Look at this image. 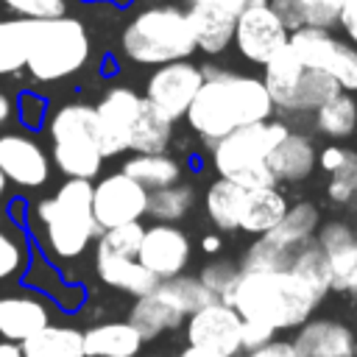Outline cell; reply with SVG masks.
<instances>
[{
    "label": "cell",
    "mask_w": 357,
    "mask_h": 357,
    "mask_svg": "<svg viewBox=\"0 0 357 357\" xmlns=\"http://www.w3.org/2000/svg\"><path fill=\"white\" fill-rule=\"evenodd\" d=\"M201 75L204 81L184 120L204 145L212 148L234 128L273 117L276 109L259 75L223 70L218 64H201Z\"/></svg>",
    "instance_id": "6da1fadb"
},
{
    "label": "cell",
    "mask_w": 357,
    "mask_h": 357,
    "mask_svg": "<svg viewBox=\"0 0 357 357\" xmlns=\"http://www.w3.org/2000/svg\"><path fill=\"white\" fill-rule=\"evenodd\" d=\"M25 209L31 215L28 240L50 262H70L84 257L100 234V226L92 215V181L86 178H67L53 195Z\"/></svg>",
    "instance_id": "7a4b0ae2"
},
{
    "label": "cell",
    "mask_w": 357,
    "mask_h": 357,
    "mask_svg": "<svg viewBox=\"0 0 357 357\" xmlns=\"http://www.w3.org/2000/svg\"><path fill=\"white\" fill-rule=\"evenodd\" d=\"M324 298L304 284L290 268L284 271H240L237 282L226 298L240 318L262 321L279 329H298L312 318Z\"/></svg>",
    "instance_id": "3957f363"
},
{
    "label": "cell",
    "mask_w": 357,
    "mask_h": 357,
    "mask_svg": "<svg viewBox=\"0 0 357 357\" xmlns=\"http://www.w3.org/2000/svg\"><path fill=\"white\" fill-rule=\"evenodd\" d=\"M92 39L81 20L61 14L50 20H31L25 70L39 84L64 81L86 67Z\"/></svg>",
    "instance_id": "277c9868"
},
{
    "label": "cell",
    "mask_w": 357,
    "mask_h": 357,
    "mask_svg": "<svg viewBox=\"0 0 357 357\" xmlns=\"http://www.w3.org/2000/svg\"><path fill=\"white\" fill-rule=\"evenodd\" d=\"M120 47L128 61L159 67L195 53L187 14L178 6H148L123 28Z\"/></svg>",
    "instance_id": "5b68a950"
},
{
    "label": "cell",
    "mask_w": 357,
    "mask_h": 357,
    "mask_svg": "<svg viewBox=\"0 0 357 357\" xmlns=\"http://www.w3.org/2000/svg\"><path fill=\"white\" fill-rule=\"evenodd\" d=\"M287 123L282 120H259L243 128H234L223 139L212 145V167L218 178H229L245 190L273 187L276 178L268 170V153L284 139Z\"/></svg>",
    "instance_id": "8992f818"
},
{
    "label": "cell",
    "mask_w": 357,
    "mask_h": 357,
    "mask_svg": "<svg viewBox=\"0 0 357 357\" xmlns=\"http://www.w3.org/2000/svg\"><path fill=\"white\" fill-rule=\"evenodd\" d=\"M262 84L273 100V109L279 112H315L324 100L340 92V86L321 70L307 67L290 45L276 50L265 64H262Z\"/></svg>",
    "instance_id": "52a82bcc"
},
{
    "label": "cell",
    "mask_w": 357,
    "mask_h": 357,
    "mask_svg": "<svg viewBox=\"0 0 357 357\" xmlns=\"http://www.w3.org/2000/svg\"><path fill=\"white\" fill-rule=\"evenodd\" d=\"M287 45L307 67L326 73L340 86V92L357 95V47L354 45L332 36L329 28H307V25L293 31Z\"/></svg>",
    "instance_id": "ba28073f"
},
{
    "label": "cell",
    "mask_w": 357,
    "mask_h": 357,
    "mask_svg": "<svg viewBox=\"0 0 357 357\" xmlns=\"http://www.w3.org/2000/svg\"><path fill=\"white\" fill-rule=\"evenodd\" d=\"M145 206H148V190L123 170L92 181V215L100 231L142 220Z\"/></svg>",
    "instance_id": "9c48e42d"
},
{
    "label": "cell",
    "mask_w": 357,
    "mask_h": 357,
    "mask_svg": "<svg viewBox=\"0 0 357 357\" xmlns=\"http://www.w3.org/2000/svg\"><path fill=\"white\" fill-rule=\"evenodd\" d=\"M201 81H204L201 67L192 64L190 59L167 61V64L153 67V73L145 81L142 98L151 106H156L159 112H165L176 123V120H181L187 114V109H190Z\"/></svg>",
    "instance_id": "30bf717a"
},
{
    "label": "cell",
    "mask_w": 357,
    "mask_h": 357,
    "mask_svg": "<svg viewBox=\"0 0 357 357\" xmlns=\"http://www.w3.org/2000/svg\"><path fill=\"white\" fill-rule=\"evenodd\" d=\"M240 315L226 301H209L184 318L187 346H198L215 357L240 354Z\"/></svg>",
    "instance_id": "8fae6325"
},
{
    "label": "cell",
    "mask_w": 357,
    "mask_h": 357,
    "mask_svg": "<svg viewBox=\"0 0 357 357\" xmlns=\"http://www.w3.org/2000/svg\"><path fill=\"white\" fill-rule=\"evenodd\" d=\"M287 39H290V31L282 25V20L276 17V11L268 3L254 6V8H245L234 20L231 45L251 64H259L262 67L276 50H282L287 45Z\"/></svg>",
    "instance_id": "7c38bea8"
},
{
    "label": "cell",
    "mask_w": 357,
    "mask_h": 357,
    "mask_svg": "<svg viewBox=\"0 0 357 357\" xmlns=\"http://www.w3.org/2000/svg\"><path fill=\"white\" fill-rule=\"evenodd\" d=\"M0 173L17 187L39 190L50 181L53 162L50 153L31 134L8 131L0 134Z\"/></svg>",
    "instance_id": "4fadbf2b"
},
{
    "label": "cell",
    "mask_w": 357,
    "mask_h": 357,
    "mask_svg": "<svg viewBox=\"0 0 357 357\" xmlns=\"http://www.w3.org/2000/svg\"><path fill=\"white\" fill-rule=\"evenodd\" d=\"M139 106H142V95L134 92L131 86H112L95 103L103 159L120 156L128 151V139H131V128L137 123Z\"/></svg>",
    "instance_id": "5bb4252c"
},
{
    "label": "cell",
    "mask_w": 357,
    "mask_h": 357,
    "mask_svg": "<svg viewBox=\"0 0 357 357\" xmlns=\"http://www.w3.org/2000/svg\"><path fill=\"white\" fill-rule=\"evenodd\" d=\"M190 257H192V243L184 229H178L176 223L145 226L137 259L156 279H170L184 273V268L190 265Z\"/></svg>",
    "instance_id": "9a60e30c"
},
{
    "label": "cell",
    "mask_w": 357,
    "mask_h": 357,
    "mask_svg": "<svg viewBox=\"0 0 357 357\" xmlns=\"http://www.w3.org/2000/svg\"><path fill=\"white\" fill-rule=\"evenodd\" d=\"M315 243L329 268V290L343 293L349 276L357 271V231L343 220H326L318 226Z\"/></svg>",
    "instance_id": "2e32d148"
},
{
    "label": "cell",
    "mask_w": 357,
    "mask_h": 357,
    "mask_svg": "<svg viewBox=\"0 0 357 357\" xmlns=\"http://www.w3.org/2000/svg\"><path fill=\"white\" fill-rule=\"evenodd\" d=\"M50 324V304L39 293H3L0 296V340L22 343Z\"/></svg>",
    "instance_id": "e0dca14e"
},
{
    "label": "cell",
    "mask_w": 357,
    "mask_h": 357,
    "mask_svg": "<svg viewBox=\"0 0 357 357\" xmlns=\"http://www.w3.org/2000/svg\"><path fill=\"white\" fill-rule=\"evenodd\" d=\"M354 329L332 318H307L296 337L293 349L298 357H354Z\"/></svg>",
    "instance_id": "ac0fdd59"
},
{
    "label": "cell",
    "mask_w": 357,
    "mask_h": 357,
    "mask_svg": "<svg viewBox=\"0 0 357 357\" xmlns=\"http://www.w3.org/2000/svg\"><path fill=\"white\" fill-rule=\"evenodd\" d=\"M187 22H190V31H192V42H195V50L206 53V56H220L229 45H231V36H234V20L226 8H220L218 3H195L190 6L187 11Z\"/></svg>",
    "instance_id": "d6986e66"
},
{
    "label": "cell",
    "mask_w": 357,
    "mask_h": 357,
    "mask_svg": "<svg viewBox=\"0 0 357 357\" xmlns=\"http://www.w3.org/2000/svg\"><path fill=\"white\" fill-rule=\"evenodd\" d=\"M315 142L307 134L287 131L284 139L268 153V170L276 184H298L315 170Z\"/></svg>",
    "instance_id": "ffe728a7"
},
{
    "label": "cell",
    "mask_w": 357,
    "mask_h": 357,
    "mask_svg": "<svg viewBox=\"0 0 357 357\" xmlns=\"http://www.w3.org/2000/svg\"><path fill=\"white\" fill-rule=\"evenodd\" d=\"M287 206H290V201L279 190V184L245 190L243 204H240L237 231H245V234H254V237L268 234L282 220V215L287 212Z\"/></svg>",
    "instance_id": "44dd1931"
},
{
    "label": "cell",
    "mask_w": 357,
    "mask_h": 357,
    "mask_svg": "<svg viewBox=\"0 0 357 357\" xmlns=\"http://www.w3.org/2000/svg\"><path fill=\"white\" fill-rule=\"evenodd\" d=\"M95 273L103 284L114 287V290H123L134 298L151 293L159 279L142 268V262L137 257H114V254H95Z\"/></svg>",
    "instance_id": "7402d4cb"
},
{
    "label": "cell",
    "mask_w": 357,
    "mask_h": 357,
    "mask_svg": "<svg viewBox=\"0 0 357 357\" xmlns=\"http://www.w3.org/2000/svg\"><path fill=\"white\" fill-rule=\"evenodd\" d=\"M142 343L128 321H106L84 332V357H137Z\"/></svg>",
    "instance_id": "603a6c76"
},
{
    "label": "cell",
    "mask_w": 357,
    "mask_h": 357,
    "mask_svg": "<svg viewBox=\"0 0 357 357\" xmlns=\"http://www.w3.org/2000/svg\"><path fill=\"white\" fill-rule=\"evenodd\" d=\"M128 324L142 335V340H153L170 329H178L184 324V315L162 296L156 287L145 296H139L128 310Z\"/></svg>",
    "instance_id": "cb8c5ba5"
},
{
    "label": "cell",
    "mask_w": 357,
    "mask_h": 357,
    "mask_svg": "<svg viewBox=\"0 0 357 357\" xmlns=\"http://www.w3.org/2000/svg\"><path fill=\"white\" fill-rule=\"evenodd\" d=\"M50 162L67 178H98L103 167V153L89 139H59L50 142Z\"/></svg>",
    "instance_id": "d4e9b609"
},
{
    "label": "cell",
    "mask_w": 357,
    "mask_h": 357,
    "mask_svg": "<svg viewBox=\"0 0 357 357\" xmlns=\"http://www.w3.org/2000/svg\"><path fill=\"white\" fill-rule=\"evenodd\" d=\"M47 137L50 142L59 139H89L100 148V128H98V114L92 103H64L59 106L50 120H47Z\"/></svg>",
    "instance_id": "484cf974"
},
{
    "label": "cell",
    "mask_w": 357,
    "mask_h": 357,
    "mask_svg": "<svg viewBox=\"0 0 357 357\" xmlns=\"http://www.w3.org/2000/svg\"><path fill=\"white\" fill-rule=\"evenodd\" d=\"M343 0H268L282 25L293 33L298 28H332Z\"/></svg>",
    "instance_id": "4316f807"
},
{
    "label": "cell",
    "mask_w": 357,
    "mask_h": 357,
    "mask_svg": "<svg viewBox=\"0 0 357 357\" xmlns=\"http://www.w3.org/2000/svg\"><path fill=\"white\" fill-rule=\"evenodd\" d=\"M123 173L148 192L184 181V165L170 153H134L123 162Z\"/></svg>",
    "instance_id": "83f0119b"
},
{
    "label": "cell",
    "mask_w": 357,
    "mask_h": 357,
    "mask_svg": "<svg viewBox=\"0 0 357 357\" xmlns=\"http://www.w3.org/2000/svg\"><path fill=\"white\" fill-rule=\"evenodd\" d=\"M173 120L159 112L156 106H151L142 98L137 123L131 128V139H128V151L134 153H167V145L173 142Z\"/></svg>",
    "instance_id": "f1b7e54d"
},
{
    "label": "cell",
    "mask_w": 357,
    "mask_h": 357,
    "mask_svg": "<svg viewBox=\"0 0 357 357\" xmlns=\"http://www.w3.org/2000/svg\"><path fill=\"white\" fill-rule=\"evenodd\" d=\"M321 226V209L312 204V201H296L287 206V212L282 215V220L265 234L271 243L293 251L298 248L301 243L312 240L315 231Z\"/></svg>",
    "instance_id": "f546056e"
},
{
    "label": "cell",
    "mask_w": 357,
    "mask_h": 357,
    "mask_svg": "<svg viewBox=\"0 0 357 357\" xmlns=\"http://www.w3.org/2000/svg\"><path fill=\"white\" fill-rule=\"evenodd\" d=\"M22 357H84V332L75 326L47 324L20 343Z\"/></svg>",
    "instance_id": "4dcf8cb0"
},
{
    "label": "cell",
    "mask_w": 357,
    "mask_h": 357,
    "mask_svg": "<svg viewBox=\"0 0 357 357\" xmlns=\"http://www.w3.org/2000/svg\"><path fill=\"white\" fill-rule=\"evenodd\" d=\"M245 187L229 181V178H215L204 195V209L206 218L212 220L215 229L220 231H237V218H240V204H243Z\"/></svg>",
    "instance_id": "1f68e13d"
},
{
    "label": "cell",
    "mask_w": 357,
    "mask_h": 357,
    "mask_svg": "<svg viewBox=\"0 0 357 357\" xmlns=\"http://www.w3.org/2000/svg\"><path fill=\"white\" fill-rule=\"evenodd\" d=\"M315 128L329 139H349L357 131V100L349 92H337L315 109Z\"/></svg>",
    "instance_id": "d6a6232c"
},
{
    "label": "cell",
    "mask_w": 357,
    "mask_h": 357,
    "mask_svg": "<svg viewBox=\"0 0 357 357\" xmlns=\"http://www.w3.org/2000/svg\"><path fill=\"white\" fill-rule=\"evenodd\" d=\"M195 204V190L187 181L162 187V190H151L148 192V206L145 215H151L156 223H178Z\"/></svg>",
    "instance_id": "836d02e7"
},
{
    "label": "cell",
    "mask_w": 357,
    "mask_h": 357,
    "mask_svg": "<svg viewBox=\"0 0 357 357\" xmlns=\"http://www.w3.org/2000/svg\"><path fill=\"white\" fill-rule=\"evenodd\" d=\"M28 262H31V240H28V234L14 220H11V226L0 223V284L22 279Z\"/></svg>",
    "instance_id": "e575fe53"
},
{
    "label": "cell",
    "mask_w": 357,
    "mask_h": 357,
    "mask_svg": "<svg viewBox=\"0 0 357 357\" xmlns=\"http://www.w3.org/2000/svg\"><path fill=\"white\" fill-rule=\"evenodd\" d=\"M28 33H31V20L0 17V75L20 73L25 67Z\"/></svg>",
    "instance_id": "d590c367"
},
{
    "label": "cell",
    "mask_w": 357,
    "mask_h": 357,
    "mask_svg": "<svg viewBox=\"0 0 357 357\" xmlns=\"http://www.w3.org/2000/svg\"><path fill=\"white\" fill-rule=\"evenodd\" d=\"M156 293H162L184 318H187L190 312L201 310L204 304L218 301V298L201 284L198 276H187V273H178V276H170V279H159Z\"/></svg>",
    "instance_id": "8d00e7d4"
},
{
    "label": "cell",
    "mask_w": 357,
    "mask_h": 357,
    "mask_svg": "<svg viewBox=\"0 0 357 357\" xmlns=\"http://www.w3.org/2000/svg\"><path fill=\"white\" fill-rule=\"evenodd\" d=\"M296 251V248H293ZM293 251L271 243L265 234H259L245 251H243V259H240V271H284L290 265V257Z\"/></svg>",
    "instance_id": "74e56055"
},
{
    "label": "cell",
    "mask_w": 357,
    "mask_h": 357,
    "mask_svg": "<svg viewBox=\"0 0 357 357\" xmlns=\"http://www.w3.org/2000/svg\"><path fill=\"white\" fill-rule=\"evenodd\" d=\"M145 226L139 220L123 223L114 229H103L95 240V254H114V257H137L139 243H142Z\"/></svg>",
    "instance_id": "f35d334b"
},
{
    "label": "cell",
    "mask_w": 357,
    "mask_h": 357,
    "mask_svg": "<svg viewBox=\"0 0 357 357\" xmlns=\"http://www.w3.org/2000/svg\"><path fill=\"white\" fill-rule=\"evenodd\" d=\"M357 195V151L349 148L340 167H335L326 178V198L332 204H349Z\"/></svg>",
    "instance_id": "ab89813d"
},
{
    "label": "cell",
    "mask_w": 357,
    "mask_h": 357,
    "mask_svg": "<svg viewBox=\"0 0 357 357\" xmlns=\"http://www.w3.org/2000/svg\"><path fill=\"white\" fill-rule=\"evenodd\" d=\"M237 273H240V268L234 262H229V259H212V262H206L201 268L198 279H201V284L218 301H226L229 293H231V287H234V282H237Z\"/></svg>",
    "instance_id": "60d3db41"
},
{
    "label": "cell",
    "mask_w": 357,
    "mask_h": 357,
    "mask_svg": "<svg viewBox=\"0 0 357 357\" xmlns=\"http://www.w3.org/2000/svg\"><path fill=\"white\" fill-rule=\"evenodd\" d=\"M0 6L20 20H50L67 14V0H0Z\"/></svg>",
    "instance_id": "b9f144b4"
},
{
    "label": "cell",
    "mask_w": 357,
    "mask_h": 357,
    "mask_svg": "<svg viewBox=\"0 0 357 357\" xmlns=\"http://www.w3.org/2000/svg\"><path fill=\"white\" fill-rule=\"evenodd\" d=\"M14 114L20 117L25 131H36L45 126L47 117V100L36 92H20V98L14 100Z\"/></svg>",
    "instance_id": "7bdbcfd3"
},
{
    "label": "cell",
    "mask_w": 357,
    "mask_h": 357,
    "mask_svg": "<svg viewBox=\"0 0 357 357\" xmlns=\"http://www.w3.org/2000/svg\"><path fill=\"white\" fill-rule=\"evenodd\" d=\"M276 337V329L262 324V321H251V318H243L240 321V354H248L265 343H271Z\"/></svg>",
    "instance_id": "ee69618b"
},
{
    "label": "cell",
    "mask_w": 357,
    "mask_h": 357,
    "mask_svg": "<svg viewBox=\"0 0 357 357\" xmlns=\"http://www.w3.org/2000/svg\"><path fill=\"white\" fill-rule=\"evenodd\" d=\"M335 25H340V31L346 33V42L357 47V0H343L340 3Z\"/></svg>",
    "instance_id": "f6af8a7d"
},
{
    "label": "cell",
    "mask_w": 357,
    "mask_h": 357,
    "mask_svg": "<svg viewBox=\"0 0 357 357\" xmlns=\"http://www.w3.org/2000/svg\"><path fill=\"white\" fill-rule=\"evenodd\" d=\"M245 357H298V354H296V349H293V340H276V337H273L271 343H265V346L248 351Z\"/></svg>",
    "instance_id": "bcb514c9"
},
{
    "label": "cell",
    "mask_w": 357,
    "mask_h": 357,
    "mask_svg": "<svg viewBox=\"0 0 357 357\" xmlns=\"http://www.w3.org/2000/svg\"><path fill=\"white\" fill-rule=\"evenodd\" d=\"M212 3H218V6H220V8H226L231 17H237V14H243L245 8L262 6V3H268V0H212Z\"/></svg>",
    "instance_id": "7dc6e473"
},
{
    "label": "cell",
    "mask_w": 357,
    "mask_h": 357,
    "mask_svg": "<svg viewBox=\"0 0 357 357\" xmlns=\"http://www.w3.org/2000/svg\"><path fill=\"white\" fill-rule=\"evenodd\" d=\"M220 248H223L220 234H204V237H201V251H204V254H218Z\"/></svg>",
    "instance_id": "c3c4849f"
},
{
    "label": "cell",
    "mask_w": 357,
    "mask_h": 357,
    "mask_svg": "<svg viewBox=\"0 0 357 357\" xmlns=\"http://www.w3.org/2000/svg\"><path fill=\"white\" fill-rule=\"evenodd\" d=\"M11 114H14V100L0 89V128L11 120Z\"/></svg>",
    "instance_id": "681fc988"
},
{
    "label": "cell",
    "mask_w": 357,
    "mask_h": 357,
    "mask_svg": "<svg viewBox=\"0 0 357 357\" xmlns=\"http://www.w3.org/2000/svg\"><path fill=\"white\" fill-rule=\"evenodd\" d=\"M0 357H22V349H20V343H11V340H0Z\"/></svg>",
    "instance_id": "f907efd6"
},
{
    "label": "cell",
    "mask_w": 357,
    "mask_h": 357,
    "mask_svg": "<svg viewBox=\"0 0 357 357\" xmlns=\"http://www.w3.org/2000/svg\"><path fill=\"white\" fill-rule=\"evenodd\" d=\"M181 357H215V354H209V351H204V349H198V346H187V349L181 351Z\"/></svg>",
    "instance_id": "816d5d0a"
},
{
    "label": "cell",
    "mask_w": 357,
    "mask_h": 357,
    "mask_svg": "<svg viewBox=\"0 0 357 357\" xmlns=\"http://www.w3.org/2000/svg\"><path fill=\"white\" fill-rule=\"evenodd\" d=\"M343 293H349V296H354L357 298V271L349 276V282H346V290Z\"/></svg>",
    "instance_id": "f5cc1de1"
},
{
    "label": "cell",
    "mask_w": 357,
    "mask_h": 357,
    "mask_svg": "<svg viewBox=\"0 0 357 357\" xmlns=\"http://www.w3.org/2000/svg\"><path fill=\"white\" fill-rule=\"evenodd\" d=\"M6 190H8V181H6V176L0 173V201L6 198Z\"/></svg>",
    "instance_id": "db71d44e"
},
{
    "label": "cell",
    "mask_w": 357,
    "mask_h": 357,
    "mask_svg": "<svg viewBox=\"0 0 357 357\" xmlns=\"http://www.w3.org/2000/svg\"><path fill=\"white\" fill-rule=\"evenodd\" d=\"M86 3H89V0H86ZM112 3H117V6H128L131 0H112Z\"/></svg>",
    "instance_id": "11a10c76"
},
{
    "label": "cell",
    "mask_w": 357,
    "mask_h": 357,
    "mask_svg": "<svg viewBox=\"0 0 357 357\" xmlns=\"http://www.w3.org/2000/svg\"><path fill=\"white\" fill-rule=\"evenodd\" d=\"M195 3H209V0H190V6H195Z\"/></svg>",
    "instance_id": "9f6ffc18"
},
{
    "label": "cell",
    "mask_w": 357,
    "mask_h": 357,
    "mask_svg": "<svg viewBox=\"0 0 357 357\" xmlns=\"http://www.w3.org/2000/svg\"><path fill=\"white\" fill-rule=\"evenodd\" d=\"M354 357H357V340H354Z\"/></svg>",
    "instance_id": "6f0895ef"
},
{
    "label": "cell",
    "mask_w": 357,
    "mask_h": 357,
    "mask_svg": "<svg viewBox=\"0 0 357 357\" xmlns=\"http://www.w3.org/2000/svg\"><path fill=\"white\" fill-rule=\"evenodd\" d=\"M234 357H245V354H234Z\"/></svg>",
    "instance_id": "680465c9"
},
{
    "label": "cell",
    "mask_w": 357,
    "mask_h": 357,
    "mask_svg": "<svg viewBox=\"0 0 357 357\" xmlns=\"http://www.w3.org/2000/svg\"><path fill=\"white\" fill-rule=\"evenodd\" d=\"M176 357H181V354H176Z\"/></svg>",
    "instance_id": "91938a15"
},
{
    "label": "cell",
    "mask_w": 357,
    "mask_h": 357,
    "mask_svg": "<svg viewBox=\"0 0 357 357\" xmlns=\"http://www.w3.org/2000/svg\"><path fill=\"white\" fill-rule=\"evenodd\" d=\"M354 324H357V321H354Z\"/></svg>",
    "instance_id": "94428289"
}]
</instances>
